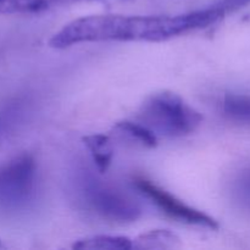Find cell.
I'll use <instances>...</instances> for the list:
<instances>
[{"label":"cell","mask_w":250,"mask_h":250,"mask_svg":"<svg viewBox=\"0 0 250 250\" xmlns=\"http://www.w3.org/2000/svg\"><path fill=\"white\" fill-rule=\"evenodd\" d=\"M77 190L85 208L103 219L127 224L141 217L142 208L133 198L112 186L103 183L90 173L78 178Z\"/></svg>","instance_id":"3"},{"label":"cell","mask_w":250,"mask_h":250,"mask_svg":"<svg viewBox=\"0 0 250 250\" xmlns=\"http://www.w3.org/2000/svg\"><path fill=\"white\" fill-rule=\"evenodd\" d=\"M114 131L121 138L144 148H154L158 143L155 133L142 124H136L132 121L117 122L114 127Z\"/></svg>","instance_id":"7"},{"label":"cell","mask_w":250,"mask_h":250,"mask_svg":"<svg viewBox=\"0 0 250 250\" xmlns=\"http://www.w3.org/2000/svg\"><path fill=\"white\" fill-rule=\"evenodd\" d=\"M221 111L226 119L250 125V94H227L222 99Z\"/></svg>","instance_id":"8"},{"label":"cell","mask_w":250,"mask_h":250,"mask_svg":"<svg viewBox=\"0 0 250 250\" xmlns=\"http://www.w3.org/2000/svg\"><path fill=\"white\" fill-rule=\"evenodd\" d=\"M250 0H220L217 2V6L221 7L225 12H229V11H234L237 9H241L243 7L244 5L249 4Z\"/></svg>","instance_id":"13"},{"label":"cell","mask_w":250,"mask_h":250,"mask_svg":"<svg viewBox=\"0 0 250 250\" xmlns=\"http://www.w3.org/2000/svg\"><path fill=\"white\" fill-rule=\"evenodd\" d=\"M73 249L89 250H129L133 249V239L124 236H93L80 239L72 246Z\"/></svg>","instance_id":"9"},{"label":"cell","mask_w":250,"mask_h":250,"mask_svg":"<svg viewBox=\"0 0 250 250\" xmlns=\"http://www.w3.org/2000/svg\"><path fill=\"white\" fill-rule=\"evenodd\" d=\"M226 12L217 5L176 16H125L97 15L81 17L65 24L49 41L55 49L89 42L146 41L161 42L195 29H202L224 19Z\"/></svg>","instance_id":"1"},{"label":"cell","mask_w":250,"mask_h":250,"mask_svg":"<svg viewBox=\"0 0 250 250\" xmlns=\"http://www.w3.org/2000/svg\"><path fill=\"white\" fill-rule=\"evenodd\" d=\"M233 193L239 204L250 210V167L242 171L233 183Z\"/></svg>","instance_id":"12"},{"label":"cell","mask_w":250,"mask_h":250,"mask_svg":"<svg viewBox=\"0 0 250 250\" xmlns=\"http://www.w3.org/2000/svg\"><path fill=\"white\" fill-rule=\"evenodd\" d=\"M139 121L154 133L166 137H183L197 131L202 125L199 111L188 105L178 94L160 92L149 97L139 110Z\"/></svg>","instance_id":"2"},{"label":"cell","mask_w":250,"mask_h":250,"mask_svg":"<svg viewBox=\"0 0 250 250\" xmlns=\"http://www.w3.org/2000/svg\"><path fill=\"white\" fill-rule=\"evenodd\" d=\"M49 0H0V15L34 14L45 10Z\"/></svg>","instance_id":"11"},{"label":"cell","mask_w":250,"mask_h":250,"mask_svg":"<svg viewBox=\"0 0 250 250\" xmlns=\"http://www.w3.org/2000/svg\"><path fill=\"white\" fill-rule=\"evenodd\" d=\"M71 1H81V0H49V2H71Z\"/></svg>","instance_id":"14"},{"label":"cell","mask_w":250,"mask_h":250,"mask_svg":"<svg viewBox=\"0 0 250 250\" xmlns=\"http://www.w3.org/2000/svg\"><path fill=\"white\" fill-rule=\"evenodd\" d=\"M37 164L31 154H21L0 165V211L24 210L36 197Z\"/></svg>","instance_id":"4"},{"label":"cell","mask_w":250,"mask_h":250,"mask_svg":"<svg viewBox=\"0 0 250 250\" xmlns=\"http://www.w3.org/2000/svg\"><path fill=\"white\" fill-rule=\"evenodd\" d=\"M180 247V238L167 229H153L133 239L137 249H172Z\"/></svg>","instance_id":"10"},{"label":"cell","mask_w":250,"mask_h":250,"mask_svg":"<svg viewBox=\"0 0 250 250\" xmlns=\"http://www.w3.org/2000/svg\"><path fill=\"white\" fill-rule=\"evenodd\" d=\"M134 185L142 194L146 195L153 204H155L171 219L182 222V224L193 225V226L207 227L210 229H219L216 220L200 210L189 207L182 200L176 198L175 195L156 186L155 183L143 177H137L134 180Z\"/></svg>","instance_id":"5"},{"label":"cell","mask_w":250,"mask_h":250,"mask_svg":"<svg viewBox=\"0 0 250 250\" xmlns=\"http://www.w3.org/2000/svg\"><path fill=\"white\" fill-rule=\"evenodd\" d=\"M84 146L89 150L93 161L100 173L106 172L114 156V146L111 139L105 134H90L83 138Z\"/></svg>","instance_id":"6"}]
</instances>
